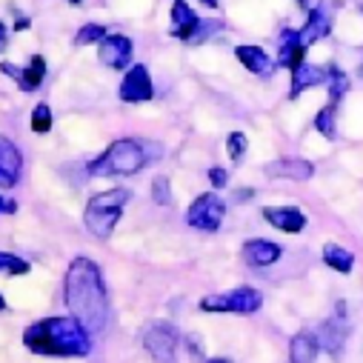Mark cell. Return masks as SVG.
<instances>
[{"label":"cell","instance_id":"1","mask_svg":"<svg viewBox=\"0 0 363 363\" xmlns=\"http://www.w3.org/2000/svg\"><path fill=\"white\" fill-rule=\"evenodd\" d=\"M63 301L69 315L89 332L95 335L109 323V295L101 275V266L89 257H74L63 278Z\"/></svg>","mask_w":363,"mask_h":363},{"label":"cell","instance_id":"2","mask_svg":"<svg viewBox=\"0 0 363 363\" xmlns=\"http://www.w3.org/2000/svg\"><path fill=\"white\" fill-rule=\"evenodd\" d=\"M23 343L29 352L49 357H86L92 352V335L72 315H55L32 323L23 332Z\"/></svg>","mask_w":363,"mask_h":363},{"label":"cell","instance_id":"3","mask_svg":"<svg viewBox=\"0 0 363 363\" xmlns=\"http://www.w3.org/2000/svg\"><path fill=\"white\" fill-rule=\"evenodd\" d=\"M149 146L143 140H132V138H121L115 140L101 157H95L89 163V174L98 177H115V174H138L146 163H149Z\"/></svg>","mask_w":363,"mask_h":363},{"label":"cell","instance_id":"4","mask_svg":"<svg viewBox=\"0 0 363 363\" xmlns=\"http://www.w3.org/2000/svg\"><path fill=\"white\" fill-rule=\"evenodd\" d=\"M132 201V192L129 189H106V192H98L89 198L86 203V212H83V223L86 229L92 232L95 238L106 240L115 226L121 223V215H123V206Z\"/></svg>","mask_w":363,"mask_h":363},{"label":"cell","instance_id":"5","mask_svg":"<svg viewBox=\"0 0 363 363\" xmlns=\"http://www.w3.org/2000/svg\"><path fill=\"white\" fill-rule=\"evenodd\" d=\"M263 306V295L252 286H238L229 292H218V295H206L198 309L201 312H232V315H252Z\"/></svg>","mask_w":363,"mask_h":363},{"label":"cell","instance_id":"6","mask_svg":"<svg viewBox=\"0 0 363 363\" xmlns=\"http://www.w3.org/2000/svg\"><path fill=\"white\" fill-rule=\"evenodd\" d=\"M223 218H226V201H223L220 195H215V192L198 195L195 203H192L189 212H186L189 226L198 229V232H209V235L220 229Z\"/></svg>","mask_w":363,"mask_h":363},{"label":"cell","instance_id":"7","mask_svg":"<svg viewBox=\"0 0 363 363\" xmlns=\"http://www.w3.org/2000/svg\"><path fill=\"white\" fill-rule=\"evenodd\" d=\"M209 26L192 12V6L186 0H174L172 4V26H169V35L184 40V43H201L203 38H209Z\"/></svg>","mask_w":363,"mask_h":363},{"label":"cell","instance_id":"8","mask_svg":"<svg viewBox=\"0 0 363 363\" xmlns=\"http://www.w3.org/2000/svg\"><path fill=\"white\" fill-rule=\"evenodd\" d=\"M177 346H180V332L172 323H152L143 332V349L157 363H177Z\"/></svg>","mask_w":363,"mask_h":363},{"label":"cell","instance_id":"9","mask_svg":"<svg viewBox=\"0 0 363 363\" xmlns=\"http://www.w3.org/2000/svg\"><path fill=\"white\" fill-rule=\"evenodd\" d=\"M155 95V86H152V74L143 63H135L126 77L121 80V101L123 104H146Z\"/></svg>","mask_w":363,"mask_h":363},{"label":"cell","instance_id":"10","mask_svg":"<svg viewBox=\"0 0 363 363\" xmlns=\"http://www.w3.org/2000/svg\"><path fill=\"white\" fill-rule=\"evenodd\" d=\"M132 38L126 35H106L101 43H98V60L106 66V69H126L132 63Z\"/></svg>","mask_w":363,"mask_h":363},{"label":"cell","instance_id":"11","mask_svg":"<svg viewBox=\"0 0 363 363\" xmlns=\"http://www.w3.org/2000/svg\"><path fill=\"white\" fill-rule=\"evenodd\" d=\"M0 72L4 74H9L23 92H35V89H40V83H43V77H46V57H40V55H35L32 60H29V66H15V63H0Z\"/></svg>","mask_w":363,"mask_h":363},{"label":"cell","instance_id":"12","mask_svg":"<svg viewBox=\"0 0 363 363\" xmlns=\"http://www.w3.org/2000/svg\"><path fill=\"white\" fill-rule=\"evenodd\" d=\"M21 172H23V157L18 146L6 135H0V189H12L21 180Z\"/></svg>","mask_w":363,"mask_h":363},{"label":"cell","instance_id":"13","mask_svg":"<svg viewBox=\"0 0 363 363\" xmlns=\"http://www.w3.org/2000/svg\"><path fill=\"white\" fill-rule=\"evenodd\" d=\"M281 255H284V246L275 243V240H266V238H252V240L243 243V260L249 266H257V269L278 263Z\"/></svg>","mask_w":363,"mask_h":363},{"label":"cell","instance_id":"14","mask_svg":"<svg viewBox=\"0 0 363 363\" xmlns=\"http://www.w3.org/2000/svg\"><path fill=\"white\" fill-rule=\"evenodd\" d=\"M263 218L275 229L286 232V235H298V232L306 229V215L298 206H266Z\"/></svg>","mask_w":363,"mask_h":363},{"label":"cell","instance_id":"15","mask_svg":"<svg viewBox=\"0 0 363 363\" xmlns=\"http://www.w3.org/2000/svg\"><path fill=\"white\" fill-rule=\"evenodd\" d=\"M269 177H284V180H298V184H303V180H309L315 174V166L303 157H278L275 163H269L263 169Z\"/></svg>","mask_w":363,"mask_h":363},{"label":"cell","instance_id":"16","mask_svg":"<svg viewBox=\"0 0 363 363\" xmlns=\"http://www.w3.org/2000/svg\"><path fill=\"white\" fill-rule=\"evenodd\" d=\"M326 77H329V69H323V66H318V63H301V66H295L292 69V92H289V98L295 101L298 95H303L306 89H312V86H320V83H326Z\"/></svg>","mask_w":363,"mask_h":363},{"label":"cell","instance_id":"17","mask_svg":"<svg viewBox=\"0 0 363 363\" xmlns=\"http://www.w3.org/2000/svg\"><path fill=\"white\" fill-rule=\"evenodd\" d=\"M329 32H332V21H329V15L323 12V6H315V9H309V18H306L303 29H298V38H301L303 49H309L312 43H318L320 38H326Z\"/></svg>","mask_w":363,"mask_h":363},{"label":"cell","instance_id":"18","mask_svg":"<svg viewBox=\"0 0 363 363\" xmlns=\"http://www.w3.org/2000/svg\"><path fill=\"white\" fill-rule=\"evenodd\" d=\"M303 55H306V49L301 43L298 32L295 29H284L281 32V40H278V66H284V69L292 72L295 66L303 63Z\"/></svg>","mask_w":363,"mask_h":363},{"label":"cell","instance_id":"19","mask_svg":"<svg viewBox=\"0 0 363 363\" xmlns=\"http://www.w3.org/2000/svg\"><path fill=\"white\" fill-rule=\"evenodd\" d=\"M235 57L240 60V66H246L252 74H269L272 69H275V63H272V57L266 55V49L255 46V43H240L235 46Z\"/></svg>","mask_w":363,"mask_h":363},{"label":"cell","instance_id":"20","mask_svg":"<svg viewBox=\"0 0 363 363\" xmlns=\"http://www.w3.org/2000/svg\"><path fill=\"white\" fill-rule=\"evenodd\" d=\"M320 354V340L315 332H298L289 340V360L292 363H315Z\"/></svg>","mask_w":363,"mask_h":363},{"label":"cell","instance_id":"21","mask_svg":"<svg viewBox=\"0 0 363 363\" xmlns=\"http://www.w3.org/2000/svg\"><path fill=\"white\" fill-rule=\"evenodd\" d=\"M318 340H320V349H326L329 354H340V349L346 343V323H343V318L326 320L320 335H318Z\"/></svg>","mask_w":363,"mask_h":363},{"label":"cell","instance_id":"22","mask_svg":"<svg viewBox=\"0 0 363 363\" xmlns=\"http://www.w3.org/2000/svg\"><path fill=\"white\" fill-rule=\"evenodd\" d=\"M323 263L329 269L340 272V275H349L352 266H354V255L346 246H340V243H326L323 246Z\"/></svg>","mask_w":363,"mask_h":363},{"label":"cell","instance_id":"23","mask_svg":"<svg viewBox=\"0 0 363 363\" xmlns=\"http://www.w3.org/2000/svg\"><path fill=\"white\" fill-rule=\"evenodd\" d=\"M326 83H329V98H332L329 104L337 106V101L349 92V74H346L340 66L332 63V66H329V77H326Z\"/></svg>","mask_w":363,"mask_h":363},{"label":"cell","instance_id":"24","mask_svg":"<svg viewBox=\"0 0 363 363\" xmlns=\"http://www.w3.org/2000/svg\"><path fill=\"white\" fill-rule=\"evenodd\" d=\"M315 129L326 138V140H335L337 138V123H335V106L326 104L318 115H315Z\"/></svg>","mask_w":363,"mask_h":363},{"label":"cell","instance_id":"25","mask_svg":"<svg viewBox=\"0 0 363 363\" xmlns=\"http://www.w3.org/2000/svg\"><path fill=\"white\" fill-rule=\"evenodd\" d=\"M52 123H55L52 106H49V104H38L35 112H32V132H35V135H49V132H52Z\"/></svg>","mask_w":363,"mask_h":363},{"label":"cell","instance_id":"26","mask_svg":"<svg viewBox=\"0 0 363 363\" xmlns=\"http://www.w3.org/2000/svg\"><path fill=\"white\" fill-rule=\"evenodd\" d=\"M29 269L32 266L23 257H18L12 252H0V272H4V275H29Z\"/></svg>","mask_w":363,"mask_h":363},{"label":"cell","instance_id":"27","mask_svg":"<svg viewBox=\"0 0 363 363\" xmlns=\"http://www.w3.org/2000/svg\"><path fill=\"white\" fill-rule=\"evenodd\" d=\"M106 38V29L101 23H86L74 35V46H89V43H101Z\"/></svg>","mask_w":363,"mask_h":363},{"label":"cell","instance_id":"28","mask_svg":"<svg viewBox=\"0 0 363 363\" xmlns=\"http://www.w3.org/2000/svg\"><path fill=\"white\" fill-rule=\"evenodd\" d=\"M246 149H249V140H246V135H243V132H232V135L226 138V152H229V157H232L235 163H240V160H243Z\"/></svg>","mask_w":363,"mask_h":363},{"label":"cell","instance_id":"29","mask_svg":"<svg viewBox=\"0 0 363 363\" xmlns=\"http://www.w3.org/2000/svg\"><path fill=\"white\" fill-rule=\"evenodd\" d=\"M152 201L160 203V206L172 203V184H169V177H155L152 180Z\"/></svg>","mask_w":363,"mask_h":363},{"label":"cell","instance_id":"30","mask_svg":"<svg viewBox=\"0 0 363 363\" xmlns=\"http://www.w3.org/2000/svg\"><path fill=\"white\" fill-rule=\"evenodd\" d=\"M209 180H212V186H215V189H223V186L229 184V174H226V169L212 166V169H209Z\"/></svg>","mask_w":363,"mask_h":363},{"label":"cell","instance_id":"31","mask_svg":"<svg viewBox=\"0 0 363 363\" xmlns=\"http://www.w3.org/2000/svg\"><path fill=\"white\" fill-rule=\"evenodd\" d=\"M12 212H18V203L9 198H0V215H12Z\"/></svg>","mask_w":363,"mask_h":363},{"label":"cell","instance_id":"32","mask_svg":"<svg viewBox=\"0 0 363 363\" xmlns=\"http://www.w3.org/2000/svg\"><path fill=\"white\" fill-rule=\"evenodd\" d=\"M6 40H9V32H6V23L0 21V52L6 49Z\"/></svg>","mask_w":363,"mask_h":363},{"label":"cell","instance_id":"33","mask_svg":"<svg viewBox=\"0 0 363 363\" xmlns=\"http://www.w3.org/2000/svg\"><path fill=\"white\" fill-rule=\"evenodd\" d=\"M29 26H32V21H29L26 15H23V18H18V23H15V29H18V32H26Z\"/></svg>","mask_w":363,"mask_h":363},{"label":"cell","instance_id":"34","mask_svg":"<svg viewBox=\"0 0 363 363\" xmlns=\"http://www.w3.org/2000/svg\"><path fill=\"white\" fill-rule=\"evenodd\" d=\"M201 4L209 6V9H218V6H220V0H201Z\"/></svg>","mask_w":363,"mask_h":363},{"label":"cell","instance_id":"35","mask_svg":"<svg viewBox=\"0 0 363 363\" xmlns=\"http://www.w3.org/2000/svg\"><path fill=\"white\" fill-rule=\"evenodd\" d=\"M206 363H235V360H229V357H209Z\"/></svg>","mask_w":363,"mask_h":363},{"label":"cell","instance_id":"36","mask_svg":"<svg viewBox=\"0 0 363 363\" xmlns=\"http://www.w3.org/2000/svg\"><path fill=\"white\" fill-rule=\"evenodd\" d=\"M6 309V301H4V295H0V312H4Z\"/></svg>","mask_w":363,"mask_h":363},{"label":"cell","instance_id":"37","mask_svg":"<svg viewBox=\"0 0 363 363\" xmlns=\"http://www.w3.org/2000/svg\"><path fill=\"white\" fill-rule=\"evenodd\" d=\"M69 4H74V6H80V4H83V0H69Z\"/></svg>","mask_w":363,"mask_h":363},{"label":"cell","instance_id":"38","mask_svg":"<svg viewBox=\"0 0 363 363\" xmlns=\"http://www.w3.org/2000/svg\"><path fill=\"white\" fill-rule=\"evenodd\" d=\"M298 4H301V6H303V9H306V0H298Z\"/></svg>","mask_w":363,"mask_h":363},{"label":"cell","instance_id":"39","mask_svg":"<svg viewBox=\"0 0 363 363\" xmlns=\"http://www.w3.org/2000/svg\"><path fill=\"white\" fill-rule=\"evenodd\" d=\"M360 74H363V66H360Z\"/></svg>","mask_w":363,"mask_h":363}]
</instances>
